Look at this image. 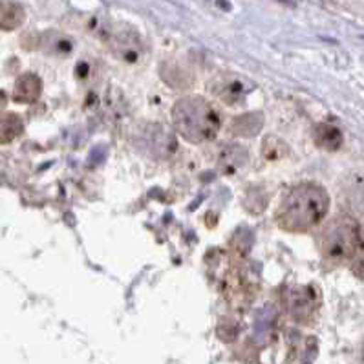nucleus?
Listing matches in <instances>:
<instances>
[{"label":"nucleus","mask_w":364,"mask_h":364,"mask_svg":"<svg viewBox=\"0 0 364 364\" xmlns=\"http://www.w3.org/2000/svg\"><path fill=\"white\" fill-rule=\"evenodd\" d=\"M330 210V196L317 183H300L289 191L277 213L279 228L287 232H306L322 222Z\"/></svg>","instance_id":"nucleus-1"},{"label":"nucleus","mask_w":364,"mask_h":364,"mask_svg":"<svg viewBox=\"0 0 364 364\" xmlns=\"http://www.w3.org/2000/svg\"><path fill=\"white\" fill-rule=\"evenodd\" d=\"M172 123L180 136L191 143L215 139L220 130V116L202 95H187L172 108Z\"/></svg>","instance_id":"nucleus-2"},{"label":"nucleus","mask_w":364,"mask_h":364,"mask_svg":"<svg viewBox=\"0 0 364 364\" xmlns=\"http://www.w3.org/2000/svg\"><path fill=\"white\" fill-rule=\"evenodd\" d=\"M360 225L348 215L335 216L318 232L317 245L322 257L330 262H346L355 258L363 249Z\"/></svg>","instance_id":"nucleus-3"},{"label":"nucleus","mask_w":364,"mask_h":364,"mask_svg":"<svg viewBox=\"0 0 364 364\" xmlns=\"http://www.w3.org/2000/svg\"><path fill=\"white\" fill-rule=\"evenodd\" d=\"M95 33L108 44L110 52L119 57L123 63H137L143 57V41L141 37L129 26H114L110 22H101L95 18Z\"/></svg>","instance_id":"nucleus-4"},{"label":"nucleus","mask_w":364,"mask_h":364,"mask_svg":"<svg viewBox=\"0 0 364 364\" xmlns=\"http://www.w3.org/2000/svg\"><path fill=\"white\" fill-rule=\"evenodd\" d=\"M251 88L253 86L249 85L245 79L236 77V75H225V77H220L218 81L210 85V92L229 107H240Z\"/></svg>","instance_id":"nucleus-5"},{"label":"nucleus","mask_w":364,"mask_h":364,"mask_svg":"<svg viewBox=\"0 0 364 364\" xmlns=\"http://www.w3.org/2000/svg\"><path fill=\"white\" fill-rule=\"evenodd\" d=\"M286 300H289V309L299 318L308 317L317 308V295L311 287H293Z\"/></svg>","instance_id":"nucleus-6"},{"label":"nucleus","mask_w":364,"mask_h":364,"mask_svg":"<svg viewBox=\"0 0 364 364\" xmlns=\"http://www.w3.org/2000/svg\"><path fill=\"white\" fill-rule=\"evenodd\" d=\"M41 90H43V82L35 73H24L15 82L14 99L17 103L30 105L35 103L41 97Z\"/></svg>","instance_id":"nucleus-7"},{"label":"nucleus","mask_w":364,"mask_h":364,"mask_svg":"<svg viewBox=\"0 0 364 364\" xmlns=\"http://www.w3.org/2000/svg\"><path fill=\"white\" fill-rule=\"evenodd\" d=\"M313 139H315V145L322 150H328V152H335L341 146L344 145V136L341 132L338 127L331 123H321L315 127V132H313Z\"/></svg>","instance_id":"nucleus-8"},{"label":"nucleus","mask_w":364,"mask_h":364,"mask_svg":"<svg viewBox=\"0 0 364 364\" xmlns=\"http://www.w3.org/2000/svg\"><path fill=\"white\" fill-rule=\"evenodd\" d=\"M26 9L17 0H0V30L14 31L22 26Z\"/></svg>","instance_id":"nucleus-9"},{"label":"nucleus","mask_w":364,"mask_h":364,"mask_svg":"<svg viewBox=\"0 0 364 364\" xmlns=\"http://www.w3.org/2000/svg\"><path fill=\"white\" fill-rule=\"evenodd\" d=\"M41 46L46 53L50 55H57V57H65L72 52V39H68L65 33H60V31H46V33L41 37Z\"/></svg>","instance_id":"nucleus-10"},{"label":"nucleus","mask_w":364,"mask_h":364,"mask_svg":"<svg viewBox=\"0 0 364 364\" xmlns=\"http://www.w3.org/2000/svg\"><path fill=\"white\" fill-rule=\"evenodd\" d=\"M218 163L225 174H235L247 163V152L240 145L223 146Z\"/></svg>","instance_id":"nucleus-11"},{"label":"nucleus","mask_w":364,"mask_h":364,"mask_svg":"<svg viewBox=\"0 0 364 364\" xmlns=\"http://www.w3.org/2000/svg\"><path fill=\"white\" fill-rule=\"evenodd\" d=\"M24 130V123L17 114L0 116V143H11Z\"/></svg>","instance_id":"nucleus-12"},{"label":"nucleus","mask_w":364,"mask_h":364,"mask_svg":"<svg viewBox=\"0 0 364 364\" xmlns=\"http://www.w3.org/2000/svg\"><path fill=\"white\" fill-rule=\"evenodd\" d=\"M262 129V116L253 112V114H245V116L236 117L235 123L231 124V130L236 136H245L251 137Z\"/></svg>","instance_id":"nucleus-13"},{"label":"nucleus","mask_w":364,"mask_h":364,"mask_svg":"<svg viewBox=\"0 0 364 364\" xmlns=\"http://www.w3.org/2000/svg\"><path fill=\"white\" fill-rule=\"evenodd\" d=\"M351 271H353V274H355L357 279L364 280V255H360V257L355 258L353 266H351Z\"/></svg>","instance_id":"nucleus-14"}]
</instances>
